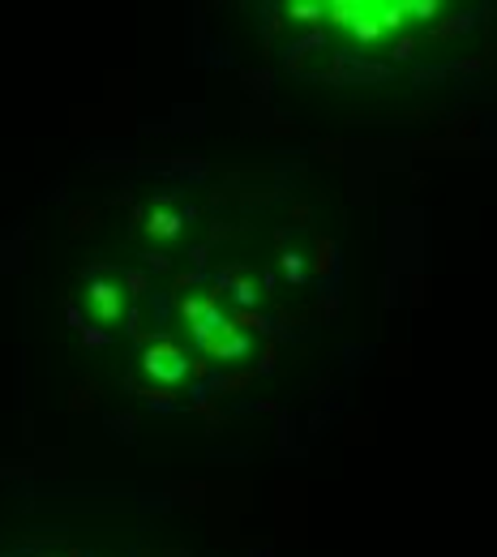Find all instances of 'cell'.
<instances>
[{
    "instance_id": "1",
    "label": "cell",
    "mask_w": 497,
    "mask_h": 557,
    "mask_svg": "<svg viewBox=\"0 0 497 557\" xmlns=\"http://www.w3.org/2000/svg\"><path fill=\"white\" fill-rule=\"evenodd\" d=\"M94 300H99V313H103V317H116V313H120L116 288H94Z\"/></svg>"
}]
</instances>
